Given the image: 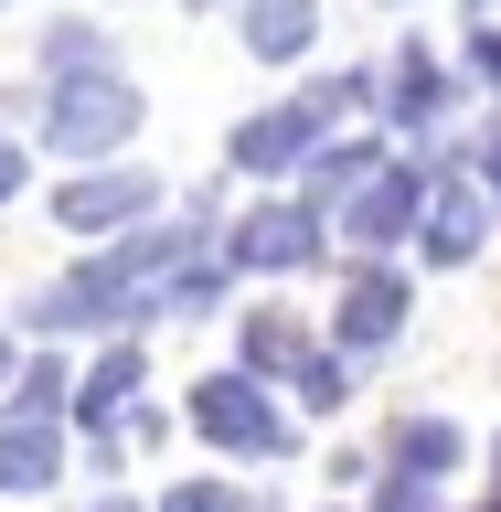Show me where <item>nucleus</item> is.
I'll return each instance as SVG.
<instances>
[{
    "label": "nucleus",
    "instance_id": "obj_13",
    "mask_svg": "<svg viewBox=\"0 0 501 512\" xmlns=\"http://www.w3.org/2000/svg\"><path fill=\"white\" fill-rule=\"evenodd\" d=\"M128 395H139V342H118V352H107V363H96L86 384H75L86 427H128Z\"/></svg>",
    "mask_w": 501,
    "mask_h": 512
},
{
    "label": "nucleus",
    "instance_id": "obj_2",
    "mask_svg": "<svg viewBox=\"0 0 501 512\" xmlns=\"http://www.w3.org/2000/svg\"><path fill=\"white\" fill-rule=\"evenodd\" d=\"M192 427L214 448H235V459H288V416L267 406L246 374H203L192 384Z\"/></svg>",
    "mask_w": 501,
    "mask_h": 512
},
{
    "label": "nucleus",
    "instance_id": "obj_9",
    "mask_svg": "<svg viewBox=\"0 0 501 512\" xmlns=\"http://www.w3.org/2000/svg\"><path fill=\"white\" fill-rule=\"evenodd\" d=\"M310 107H267V118L235 128V171H288V160H310Z\"/></svg>",
    "mask_w": 501,
    "mask_h": 512
},
{
    "label": "nucleus",
    "instance_id": "obj_5",
    "mask_svg": "<svg viewBox=\"0 0 501 512\" xmlns=\"http://www.w3.org/2000/svg\"><path fill=\"white\" fill-rule=\"evenodd\" d=\"M427 192H438L427 171H374V182L352 192V214H342L352 246H406L416 224H427Z\"/></svg>",
    "mask_w": 501,
    "mask_h": 512
},
{
    "label": "nucleus",
    "instance_id": "obj_25",
    "mask_svg": "<svg viewBox=\"0 0 501 512\" xmlns=\"http://www.w3.org/2000/svg\"><path fill=\"white\" fill-rule=\"evenodd\" d=\"M0 374H11V342H0Z\"/></svg>",
    "mask_w": 501,
    "mask_h": 512
},
{
    "label": "nucleus",
    "instance_id": "obj_17",
    "mask_svg": "<svg viewBox=\"0 0 501 512\" xmlns=\"http://www.w3.org/2000/svg\"><path fill=\"white\" fill-rule=\"evenodd\" d=\"M64 395H75V384H64V363H32V374L11 384V406H22L32 427H54V406H64Z\"/></svg>",
    "mask_w": 501,
    "mask_h": 512
},
{
    "label": "nucleus",
    "instance_id": "obj_19",
    "mask_svg": "<svg viewBox=\"0 0 501 512\" xmlns=\"http://www.w3.org/2000/svg\"><path fill=\"white\" fill-rule=\"evenodd\" d=\"M299 395H310V406H342V363H320V352H310V363H299Z\"/></svg>",
    "mask_w": 501,
    "mask_h": 512
},
{
    "label": "nucleus",
    "instance_id": "obj_6",
    "mask_svg": "<svg viewBox=\"0 0 501 512\" xmlns=\"http://www.w3.org/2000/svg\"><path fill=\"white\" fill-rule=\"evenodd\" d=\"M395 331H406V278L363 267V278L342 288V320H331V342H342V352H384Z\"/></svg>",
    "mask_w": 501,
    "mask_h": 512
},
{
    "label": "nucleus",
    "instance_id": "obj_21",
    "mask_svg": "<svg viewBox=\"0 0 501 512\" xmlns=\"http://www.w3.org/2000/svg\"><path fill=\"white\" fill-rule=\"evenodd\" d=\"M470 75H480V86H501V32H470Z\"/></svg>",
    "mask_w": 501,
    "mask_h": 512
},
{
    "label": "nucleus",
    "instance_id": "obj_16",
    "mask_svg": "<svg viewBox=\"0 0 501 512\" xmlns=\"http://www.w3.org/2000/svg\"><path fill=\"white\" fill-rule=\"evenodd\" d=\"M384 160H374V139H342V150H320L310 160V203H331V192H363Z\"/></svg>",
    "mask_w": 501,
    "mask_h": 512
},
{
    "label": "nucleus",
    "instance_id": "obj_15",
    "mask_svg": "<svg viewBox=\"0 0 501 512\" xmlns=\"http://www.w3.org/2000/svg\"><path fill=\"white\" fill-rule=\"evenodd\" d=\"M246 363H256V374H299V363H310V331H299V320H278V310L246 320Z\"/></svg>",
    "mask_w": 501,
    "mask_h": 512
},
{
    "label": "nucleus",
    "instance_id": "obj_1",
    "mask_svg": "<svg viewBox=\"0 0 501 512\" xmlns=\"http://www.w3.org/2000/svg\"><path fill=\"white\" fill-rule=\"evenodd\" d=\"M128 128H139V86L128 75H54V96H43V139H54L64 160H86V150H118Z\"/></svg>",
    "mask_w": 501,
    "mask_h": 512
},
{
    "label": "nucleus",
    "instance_id": "obj_7",
    "mask_svg": "<svg viewBox=\"0 0 501 512\" xmlns=\"http://www.w3.org/2000/svg\"><path fill=\"white\" fill-rule=\"evenodd\" d=\"M480 224H491L480 182H470V171H438V192H427V256L470 267V256H480Z\"/></svg>",
    "mask_w": 501,
    "mask_h": 512
},
{
    "label": "nucleus",
    "instance_id": "obj_3",
    "mask_svg": "<svg viewBox=\"0 0 501 512\" xmlns=\"http://www.w3.org/2000/svg\"><path fill=\"white\" fill-rule=\"evenodd\" d=\"M150 299V288L128 278V256H107V267H75V278H54L43 299H32V320L43 331H96V320H128Z\"/></svg>",
    "mask_w": 501,
    "mask_h": 512
},
{
    "label": "nucleus",
    "instance_id": "obj_26",
    "mask_svg": "<svg viewBox=\"0 0 501 512\" xmlns=\"http://www.w3.org/2000/svg\"><path fill=\"white\" fill-rule=\"evenodd\" d=\"M491 470H501V459H491Z\"/></svg>",
    "mask_w": 501,
    "mask_h": 512
},
{
    "label": "nucleus",
    "instance_id": "obj_12",
    "mask_svg": "<svg viewBox=\"0 0 501 512\" xmlns=\"http://www.w3.org/2000/svg\"><path fill=\"white\" fill-rule=\"evenodd\" d=\"M384 107H395L406 128H427V118L448 107V75H438V54H427V43H406V54H395V86H384Z\"/></svg>",
    "mask_w": 501,
    "mask_h": 512
},
{
    "label": "nucleus",
    "instance_id": "obj_18",
    "mask_svg": "<svg viewBox=\"0 0 501 512\" xmlns=\"http://www.w3.org/2000/svg\"><path fill=\"white\" fill-rule=\"evenodd\" d=\"M160 512H246V502H235L224 480H182V491H171V502H160Z\"/></svg>",
    "mask_w": 501,
    "mask_h": 512
},
{
    "label": "nucleus",
    "instance_id": "obj_23",
    "mask_svg": "<svg viewBox=\"0 0 501 512\" xmlns=\"http://www.w3.org/2000/svg\"><path fill=\"white\" fill-rule=\"evenodd\" d=\"M480 171H491V192H501V128H491V139H480Z\"/></svg>",
    "mask_w": 501,
    "mask_h": 512
},
{
    "label": "nucleus",
    "instance_id": "obj_22",
    "mask_svg": "<svg viewBox=\"0 0 501 512\" xmlns=\"http://www.w3.org/2000/svg\"><path fill=\"white\" fill-rule=\"evenodd\" d=\"M11 192H22V150H11V139H0V203H11Z\"/></svg>",
    "mask_w": 501,
    "mask_h": 512
},
{
    "label": "nucleus",
    "instance_id": "obj_24",
    "mask_svg": "<svg viewBox=\"0 0 501 512\" xmlns=\"http://www.w3.org/2000/svg\"><path fill=\"white\" fill-rule=\"evenodd\" d=\"M86 512H128V502H86Z\"/></svg>",
    "mask_w": 501,
    "mask_h": 512
},
{
    "label": "nucleus",
    "instance_id": "obj_14",
    "mask_svg": "<svg viewBox=\"0 0 501 512\" xmlns=\"http://www.w3.org/2000/svg\"><path fill=\"white\" fill-rule=\"evenodd\" d=\"M438 470H459V427L406 416V427H395V480H438Z\"/></svg>",
    "mask_w": 501,
    "mask_h": 512
},
{
    "label": "nucleus",
    "instance_id": "obj_10",
    "mask_svg": "<svg viewBox=\"0 0 501 512\" xmlns=\"http://www.w3.org/2000/svg\"><path fill=\"white\" fill-rule=\"evenodd\" d=\"M54 470H64V438L32 427V416H11L0 427V491H54Z\"/></svg>",
    "mask_w": 501,
    "mask_h": 512
},
{
    "label": "nucleus",
    "instance_id": "obj_8",
    "mask_svg": "<svg viewBox=\"0 0 501 512\" xmlns=\"http://www.w3.org/2000/svg\"><path fill=\"white\" fill-rule=\"evenodd\" d=\"M128 214H150V171H96V182H64L54 192V224H75V235L128 224Z\"/></svg>",
    "mask_w": 501,
    "mask_h": 512
},
{
    "label": "nucleus",
    "instance_id": "obj_4",
    "mask_svg": "<svg viewBox=\"0 0 501 512\" xmlns=\"http://www.w3.org/2000/svg\"><path fill=\"white\" fill-rule=\"evenodd\" d=\"M320 246H331L320 203H267V214H246L224 235V267H310Z\"/></svg>",
    "mask_w": 501,
    "mask_h": 512
},
{
    "label": "nucleus",
    "instance_id": "obj_20",
    "mask_svg": "<svg viewBox=\"0 0 501 512\" xmlns=\"http://www.w3.org/2000/svg\"><path fill=\"white\" fill-rule=\"evenodd\" d=\"M374 512H438V502H427V480H384V491H374Z\"/></svg>",
    "mask_w": 501,
    "mask_h": 512
},
{
    "label": "nucleus",
    "instance_id": "obj_11",
    "mask_svg": "<svg viewBox=\"0 0 501 512\" xmlns=\"http://www.w3.org/2000/svg\"><path fill=\"white\" fill-rule=\"evenodd\" d=\"M310 32H320V0H246V43H256L267 64L310 54Z\"/></svg>",
    "mask_w": 501,
    "mask_h": 512
}]
</instances>
